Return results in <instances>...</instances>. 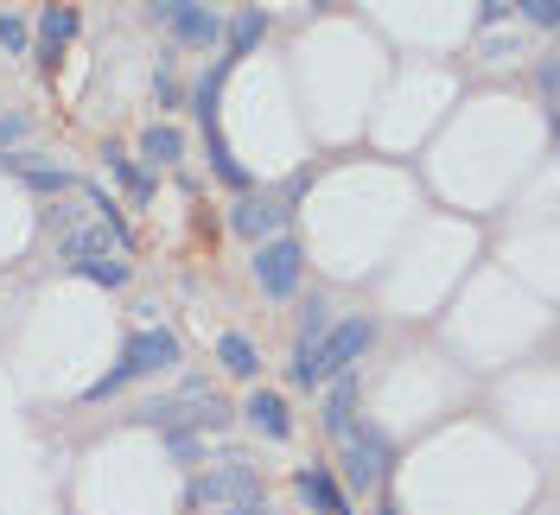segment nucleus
<instances>
[{"mask_svg":"<svg viewBox=\"0 0 560 515\" xmlns=\"http://www.w3.org/2000/svg\"><path fill=\"white\" fill-rule=\"evenodd\" d=\"M370 343H376V325H370V318H345V325H331V331L318 338V350H293V382H300V388H318V382L345 376Z\"/></svg>","mask_w":560,"mask_h":515,"instance_id":"f257e3e1","label":"nucleus"},{"mask_svg":"<svg viewBox=\"0 0 560 515\" xmlns=\"http://www.w3.org/2000/svg\"><path fill=\"white\" fill-rule=\"evenodd\" d=\"M173 363H178V338L173 331H160V325H147V331L128 338L121 363H115L103 382H90V401H108V395H121L135 376H160V370H173Z\"/></svg>","mask_w":560,"mask_h":515,"instance_id":"f03ea898","label":"nucleus"},{"mask_svg":"<svg viewBox=\"0 0 560 515\" xmlns=\"http://www.w3.org/2000/svg\"><path fill=\"white\" fill-rule=\"evenodd\" d=\"M140 426H166V433H178L185 420L191 426H223L230 420V408H223V395L210 388V382H178V395H166V401H147V408L135 413Z\"/></svg>","mask_w":560,"mask_h":515,"instance_id":"7ed1b4c3","label":"nucleus"},{"mask_svg":"<svg viewBox=\"0 0 560 515\" xmlns=\"http://www.w3.org/2000/svg\"><path fill=\"white\" fill-rule=\"evenodd\" d=\"M147 13H153V20L178 38V45H198V51L223 45V20L210 13L205 0H147Z\"/></svg>","mask_w":560,"mask_h":515,"instance_id":"20e7f679","label":"nucleus"},{"mask_svg":"<svg viewBox=\"0 0 560 515\" xmlns=\"http://www.w3.org/2000/svg\"><path fill=\"white\" fill-rule=\"evenodd\" d=\"M255 496H261V483H255L243 452H230L210 478H198V503L205 510H236V503H255Z\"/></svg>","mask_w":560,"mask_h":515,"instance_id":"39448f33","label":"nucleus"},{"mask_svg":"<svg viewBox=\"0 0 560 515\" xmlns=\"http://www.w3.org/2000/svg\"><path fill=\"white\" fill-rule=\"evenodd\" d=\"M255 286L268 293V300H287L293 286H300V242L287 236H268L255 248Z\"/></svg>","mask_w":560,"mask_h":515,"instance_id":"423d86ee","label":"nucleus"},{"mask_svg":"<svg viewBox=\"0 0 560 515\" xmlns=\"http://www.w3.org/2000/svg\"><path fill=\"white\" fill-rule=\"evenodd\" d=\"M338 446H345V478H350V490H383V478H388V446L376 440V433H357V426H350Z\"/></svg>","mask_w":560,"mask_h":515,"instance_id":"0eeeda50","label":"nucleus"},{"mask_svg":"<svg viewBox=\"0 0 560 515\" xmlns=\"http://www.w3.org/2000/svg\"><path fill=\"white\" fill-rule=\"evenodd\" d=\"M280 223H287V204H280V198H255V191H248L243 204L230 210V230L248 236V242H268Z\"/></svg>","mask_w":560,"mask_h":515,"instance_id":"6e6552de","label":"nucleus"},{"mask_svg":"<svg viewBox=\"0 0 560 515\" xmlns=\"http://www.w3.org/2000/svg\"><path fill=\"white\" fill-rule=\"evenodd\" d=\"M243 420L255 426V433H261V440H287V433H293V420H287V401H280L275 388H255V395L243 401Z\"/></svg>","mask_w":560,"mask_h":515,"instance_id":"1a4fd4ad","label":"nucleus"},{"mask_svg":"<svg viewBox=\"0 0 560 515\" xmlns=\"http://www.w3.org/2000/svg\"><path fill=\"white\" fill-rule=\"evenodd\" d=\"M0 160H7L13 178H26L33 191H70V185H77V172L70 166H38V153H0Z\"/></svg>","mask_w":560,"mask_h":515,"instance_id":"9d476101","label":"nucleus"},{"mask_svg":"<svg viewBox=\"0 0 560 515\" xmlns=\"http://www.w3.org/2000/svg\"><path fill=\"white\" fill-rule=\"evenodd\" d=\"M217 363H223L236 382H255V370H261V350H255L243 331H223V338H217Z\"/></svg>","mask_w":560,"mask_h":515,"instance_id":"9b49d317","label":"nucleus"},{"mask_svg":"<svg viewBox=\"0 0 560 515\" xmlns=\"http://www.w3.org/2000/svg\"><path fill=\"white\" fill-rule=\"evenodd\" d=\"M140 160H147V166H178V160H185V134L166 128V121H153V128L140 134Z\"/></svg>","mask_w":560,"mask_h":515,"instance_id":"f8f14e48","label":"nucleus"},{"mask_svg":"<svg viewBox=\"0 0 560 515\" xmlns=\"http://www.w3.org/2000/svg\"><path fill=\"white\" fill-rule=\"evenodd\" d=\"M293 490H300L306 503H318L325 515H350V503L338 496V483L325 478V471H300V478H293Z\"/></svg>","mask_w":560,"mask_h":515,"instance_id":"ddd939ff","label":"nucleus"},{"mask_svg":"<svg viewBox=\"0 0 560 515\" xmlns=\"http://www.w3.org/2000/svg\"><path fill=\"white\" fill-rule=\"evenodd\" d=\"M350 408H357V376H331V401H325V426H331V433H338V440H345L350 433Z\"/></svg>","mask_w":560,"mask_h":515,"instance_id":"4468645a","label":"nucleus"},{"mask_svg":"<svg viewBox=\"0 0 560 515\" xmlns=\"http://www.w3.org/2000/svg\"><path fill=\"white\" fill-rule=\"evenodd\" d=\"M261 33H268V13H261V7H243V13H236V26H230V58H223V65H236Z\"/></svg>","mask_w":560,"mask_h":515,"instance_id":"2eb2a0df","label":"nucleus"},{"mask_svg":"<svg viewBox=\"0 0 560 515\" xmlns=\"http://www.w3.org/2000/svg\"><path fill=\"white\" fill-rule=\"evenodd\" d=\"M38 33H45V45L58 51V45L77 38V13H70V7H45V13H38Z\"/></svg>","mask_w":560,"mask_h":515,"instance_id":"dca6fc26","label":"nucleus"},{"mask_svg":"<svg viewBox=\"0 0 560 515\" xmlns=\"http://www.w3.org/2000/svg\"><path fill=\"white\" fill-rule=\"evenodd\" d=\"M83 280H96V286H121L128 280V261H115V255H90V261H70Z\"/></svg>","mask_w":560,"mask_h":515,"instance_id":"f3484780","label":"nucleus"},{"mask_svg":"<svg viewBox=\"0 0 560 515\" xmlns=\"http://www.w3.org/2000/svg\"><path fill=\"white\" fill-rule=\"evenodd\" d=\"M331 331V306L325 300H313V306L300 312V350H318V338Z\"/></svg>","mask_w":560,"mask_h":515,"instance_id":"a211bd4d","label":"nucleus"},{"mask_svg":"<svg viewBox=\"0 0 560 515\" xmlns=\"http://www.w3.org/2000/svg\"><path fill=\"white\" fill-rule=\"evenodd\" d=\"M210 160H217V172H223V178H230V185H236V191H248V172L236 166V153H230V147H223V134H217V128H210Z\"/></svg>","mask_w":560,"mask_h":515,"instance_id":"6ab92c4d","label":"nucleus"},{"mask_svg":"<svg viewBox=\"0 0 560 515\" xmlns=\"http://www.w3.org/2000/svg\"><path fill=\"white\" fill-rule=\"evenodd\" d=\"M0 45H7V51H26V45H33V33H26L20 13H0Z\"/></svg>","mask_w":560,"mask_h":515,"instance_id":"aec40b11","label":"nucleus"},{"mask_svg":"<svg viewBox=\"0 0 560 515\" xmlns=\"http://www.w3.org/2000/svg\"><path fill=\"white\" fill-rule=\"evenodd\" d=\"M516 13H523L528 26H555V20H560L555 0H516Z\"/></svg>","mask_w":560,"mask_h":515,"instance_id":"412c9836","label":"nucleus"},{"mask_svg":"<svg viewBox=\"0 0 560 515\" xmlns=\"http://www.w3.org/2000/svg\"><path fill=\"white\" fill-rule=\"evenodd\" d=\"M20 140H26V115H7V108H0V153H13Z\"/></svg>","mask_w":560,"mask_h":515,"instance_id":"4be33fe9","label":"nucleus"},{"mask_svg":"<svg viewBox=\"0 0 560 515\" xmlns=\"http://www.w3.org/2000/svg\"><path fill=\"white\" fill-rule=\"evenodd\" d=\"M108 166H115V178H121V185H128L135 198H147V178L135 172V160H121V153H108Z\"/></svg>","mask_w":560,"mask_h":515,"instance_id":"5701e85b","label":"nucleus"},{"mask_svg":"<svg viewBox=\"0 0 560 515\" xmlns=\"http://www.w3.org/2000/svg\"><path fill=\"white\" fill-rule=\"evenodd\" d=\"M166 446H173V458H185V465H198V440H191V433H173Z\"/></svg>","mask_w":560,"mask_h":515,"instance_id":"b1692460","label":"nucleus"},{"mask_svg":"<svg viewBox=\"0 0 560 515\" xmlns=\"http://www.w3.org/2000/svg\"><path fill=\"white\" fill-rule=\"evenodd\" d=\"M223 515H275V510H268V496H255V503H236V510H223Z\"/></svg>","mask_w":560,"mask_h":515,"instance_id":"393cba45","label":"nucleus"},{"mask_svg":"<svg viewBox=\"0 0 560 515\" xmlns=\"http://www.w3.org/2000/svg\"><path fill=\"white\" fill-rule=\"evenodd\" d=\"M383 515H401V510H383Z\"/></svg>","mask_w":560,"mask_h":515,"instance_id":"a878e982","label":"nucleus"}]
</instances>
